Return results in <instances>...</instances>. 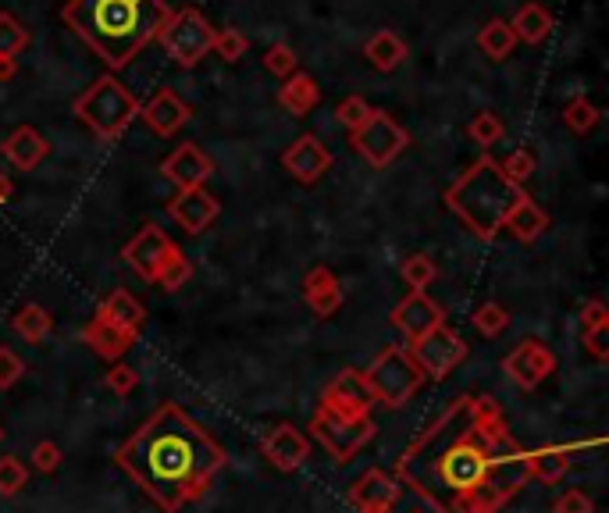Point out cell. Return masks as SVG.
<instances>
[{
	"label": "cell",
	"instance_id": "obj_35",
	"mask_svg": "<svg viewBox=\"0 0 609 513\" xmlns=\"http://www.w3.org/2000/svg\"><path fill=\"white\" fill-rule=\"evenodd\" d=\"M467 132H471V139L478 143V147H492V143H499V139L506 136V125L499 122L492 111H481L478 118L467 125Z\"/></svg>",
	"mask_w": 609,
	"mask_h": 513
},
{
	"label": "cell",
	"instance_id": "obj_46",
	"mask_svg": "<svg viewBox=\"0 0 609 513\" xmlns=\"http://www.w3.org/2000/svg\"><path fill=\"white\" fill-rule=\"evenodd\" d=\"M553 513H595V503H592V496H588V492L570 489V492H563V496L556 499Z\"/></svg>",
	"mask_w": 609,
	"mask_h": 513
},
{
	"label": "cell",
	"instance_id": "obj_4",
	"mask_svg": "<svg viewBox=\"0 0 609 513\" xmlns=\"http://www.w3.org/2000/svg\"><path fill=\"white\" fill-rule=\"evenodd\" d=\"M524 196V186H513L499 161L478 157L460 179L446 189V204L478 239H496L510 207Z\"/></svg>",
	"mask_w": 609,
	"mask_h": 513
},
{
	"label": "cell",
	"instance_id": "obj_5",
	"mask_svg": "<svg viewBox=\"0 0 609 513\" xmlns=\"http://www.w3.org/2000/svg\"><path fill=\"white\" fill-rule=\"evenodd\" d=\"M125 264L136 271L139 278L161 285V289H182L193 275V264L186 261V253L171 243L157 225H143L136 236L125 243L122 250Z\"/></svg>",
	"mask_w": 609,
	"mask_h": 513
},
{
	"label": "cell",
	"instance_id": "obj_3",
	"mask_svg": "<svg viewBox=\"0 0 609 513\" xmlns=\"http://www.w3.org/2000/svg\"><path fill=\"white\" fill-rule=\"evenodd\" d=\"M171 11L161 0H79L72 8V22L79 33L122 68L150 36L161 33Z\"/></svg>",
	"mask_w": 609,
	"mask_h": 513
},
{
	"label": "cell",
	"instance_id": "obj_34",
	"mask_svg": "<svg viewBox=\"0 0 609 513\" xmlns=\"http://www.w3.org/2000/svg\"><path fill=\"white\" fill-rule=\"evenodd\" d=\"M471 321L485 339H496V335H503L506 328H510V314H506L499 303H481V307L474 310Z\"/></svg>",
	"mask_w": 609,
	"mask_h": 513
},
{
	"label": "cell",
	"instance_id": "obj_11",
	"mask_svg": "<svg viewBox=\"0 0 609 513\" xmlns=\"http://www.w3.org/2000/svg\"><path fill=\"white\" fill-rule=\"evenodd\" d=\"M410 357L421 367L424 378H446L449 371H456L467 360V342L453 328L439 325L431 328L428 335H421L417 342H410Z\"/></svg>",
	"mask_w": 609,
	"mask_h": 513
},
{
	"label": "cell",
	"instance_id": "obj_8",
	"mask_svg": "<svg viewBox=\"0 0 609 513\" xmlns=\"http://www.w3.org/2000/svg\"><path fill=\"white\" fill-rule=\"evenodd\" d=\"M157 36H161V47L168 50L171 61L182 68H193L200 57L211 54V43H214L211 22H207L196 8L168 15V22L161 25V33Z\"/></svg>",
	"mask_w": 609,
	"mask_h": 513
},
{
	"label": "cell",
	"instance_id": "obj_40",
	"mask_svg": "<svg viewBox=\"0 0 609 513\" xmlns=\"http://www.w3.org/2000/svg\"><path fill=\"white\" fill-rule=\"evenodd\" d=\"M264 68H268L271 75H278V79H289V75H296V54L285 43H275V47L264 54Z\"/></svg>",
	"mask_w": 609,
	"mask_h": 513
},
{
	"label": "cell",
	"instance_id": "obj_45",
	"mask_svg": "<svg viewBox=\"0 0 609 513\" xmlns=\"http://www.w3.org/2000/svg\"><path fill=\"white\" fill-rule=\"evenodd\" d=\"M33 467L43 474H54L61 467V446L57 442H36L33 446Z\"/></svg>",
	"mask_w": 609,
	"mask_h": 513
},
{
	"label": "cell",
	"instance_id": "obj_2",
	"mask_svg": "<svg viewBox=\"0 0 609 513\" xmlns=\"http://www.w3.org/2000/svg\"><path fill=\"white\" fill-rule=\"evenodd\" d=\"M114 460L164 513H182L207 496L228 456L179 403H164Z\"/></svg>",
	"mask_w": 609,
	"mask_h": 513
},
{
	"label": "cell",
	"instance_id": "obj_30",
	"mask_svg": "<svg viewBox=\"0 0 609 513\" xmlns=\"http://www.w3.org/2000/svg\"><path fill=\"white\" fill-rule=\"evenodd\" d=\"M11 328H15L18 339L33 342V346H40V342L47 339L50 332H54V318H50V310H43V307H36V303H29V307H22V310L15 314Z\"/></svg>",
	"mask_w": 609,
	"mask_h": 513
},
{
	"label": "cell",
	"instance_id": "obj_9",
	"mask_svg": "<svg viewBox=\"0 0 609 513\" xmlns=\"http://www.w3.org/2000/svg\"><path fill=\"white\" fill-rule=\"evenodd\" d=\"M406 143H410L406 129L392 122L385 111H371L364 118V125L353 129V147H357L360 157H364L367 164H374V168H389L406 150Z\"/></svg>",
	"mask_w": 609,
	"mask_h": 513
},
{
	"label": "cell",
	"instance_id": "obj_10",
	"mask_svg": "<svg viewBox=\"0 0 609 513\" xmlns=\"http://www.w3.org/2000/svg\"><path fill=\"white\" fill-rule=\"evenodd\" d=\"M371 407L374 396L364 382V371H342L321 392V403H317L314 414L335 417V421H364V417H371Z\"/></svg>",
	"mask_w": 609,
	"mask_h": 513
},
{
	"label": "cell",
	"instance_id": "obj_14",
	"mask_svg": "<svg viewBox=\"0 0 609 513\" xmlns=\"http://www.w3.org/2000/svg\"><path fill=\"white\" fill-rule=\"evenodd\" d=\"M503 371L510 375L513 385H520V389H538V385L556 371V357L545 342L524 339L517 350L503 360Z\"/></svg>",
	"mask_w": 609,
	"mask_h": 513
},
{
	"label": "cell",
	"instance_id": "obj_37",
	"mask_svg": "<svg viewBox=\"0 0 609 513\" xmlns=\"http://www.w3.org/2000/svg\"><path fill=\"white\" fill-rule=\"evenodd\" d=\"M25 481H29V471H25L22 460H15V456H0V496H15V492H22Z\"/></svg>",
	"mask_w": 609,
	"mask_h": 513
},
{
	"label": "cell",
	"instance_id": "obj_36",
	"mask_svg": "<svg viewBox=\"0 0 609 513\" xmlns=\"http://www.w3.org/2000/svg\"><path fill=\"white\" fill-rule=\"evenodd\" d=\"M499 168H503V175L513 186H524V182L535 175V154H531V150H513L506 161H499Z\"/></svg>",
	"mask_w": 609,
	"mask_h": 513
},
{
	"label": "cell",
	"instance_id": "obj_18",
	"mask_svg": "<svg viewBox=\"0 0 609 513\" xmlns=\"http://www.w3.org/2000/svg\"><path fill=\"white\" fill-rule=\"evenodd\" d=\"M161 171H164V179L175 182L179 189H200L203 182L214 175V164L200 147H193V143H182L175 154L164 157Z\"/></svg>",
	"mask_w": 609,
	"mask_h": 513
},
{
	"label": "cell",
	"instance_id": "obj_33",
	"mask_svg": "<svg viewBox=\"0 0 609 513\" xmlns=\"http://www.w3.org/2000/svg\"><path fill=\"white\" fill-rule=\"evenodd\" d=\"M29 43V33L22 29V22L11 15H0V61H15Z\"/></svg>",
	"mask_w": 609,
	"mask_h": 513
},
{
	"label": "cell",
	"instance_id": "obj_15",
	"mask_svg": "<svg viewBox=\"0 0 609 513\" xmlns=\"http://www.w3.org/2000/svg\"><path fill=\"white\" fill-rule=\"evenodd\" d=\"M392 325L406 335V342H417L421 335L446 325V321H442V307L435 300H428L424 293H406L392 310Z\"/></svg>",
	"mask_w": 609,
	"mask_h": 513
},
{
	"label": "cell",
	"instance_id": "obj_32",
	"mask_svg": "<svg viewBox=\"0 0 609 513\" xmlns=\"http://www.w3.org/2000/svg\"><path fill=\"white\" fill-rule=\"evenodd\" d=\"M399 275H403V282L410 285V293H424V289L435 282L439 268H435V261H431L428 253H410L403 261V268H399Z\"/></svg>",
	"mask_w": 609,
	"mask_h": 513
},
{
	"label": "cell",
	"instance_id": "obj_22",
	"mask_svg": "<svg viewBox=\"0 0 609 513\" xmlns=\"http://www.w3.org/2000/svg\"><path fill=\"white\" fill-rule=\"evenodd\" d=\"M0 154L8 157L11 168L18 171H33L36 164L43 161V157L50 154L47 139L40 136L36 129H29V125H22V129H15L8 139H4V147H0Z\"/></svg>",
	"mask_w": 609,
	"mask_h": 513
},
{
	"label": "cell",
	"instance_id": "obj_19",
	"mask_svg": "<svg viewBox=\"0 0 609 513\" xmlns=\"http://www.w3.org/2000/svg\"><path fill=\"white\" fill-rule=\"evenodd\" d=\"M264 456H268L278 471L289 474L296 471V467H303V460L310 456V439L300 428H293V424H278L275 432L264 439Z\"/></svg>",
	"mask_w": 609,
	"mask_h": 513
},
{
	"label": "cell",
	"instance_id": "obj_13",
	"mask_svg": "<svg viewBox=\"0 0 609 513\" xmlns=\"http://www.w3.org/2000/svg\"><path fill=\"white\" fill-rule=\"evenodd\" d=\"M399 492L403 489H399V481L392 478L389 471H382V467H367V471L350 485L346 499H350V506L357 513H392L399 503Z\"/></svg>",
	"mask_w": 609,
	"mask_h": 513
},
{
	"label": "cell",
	"instance_id": "obj_20",
	"mask_svg": "<svg viewBox=\"0 0 609 513\" xmlns=\"http://www.w3.org/2000/svg\"><path fill=\"white\" fill-rule=\"evenodd\" d=\"M97 318L107 321L111 328H118V332H125L129 339H139V328H143V321H147V310L139 307V300L132 293L114 289V293L100 303Z\"/></svg>",
	"mask_w": 609,
	"mask_h": 513
},
{
	"label": "cell",
	"instance_id": "obj_31",
	"mask_svg": "<svg viewBox=\"0 0 609 513\" xmlns=\"http://www.w3.org/2000/svg\"><path fill=\"white\" fill-rule=\"evenodd\" d=\"M513 43H517V36H513V29H510V22H488L485 29H481V36H478V47L485 50L492 61H503L506 54L513 50Z\"/></svg>",
	"mask_w": 609,
	"mask_h": 513
},
{
	"label": "cell",
	"instance_id": "obj_24",
	"mask_svg": "<svg viewBox=\"0 0 609 513\" xmlns=\"http://www.w3.org/2000/svg\"><path fill=\"white\" fill-rule=\"evenodd\" d=\"M503 228H510L513 236L520 239V243H535L538 236H542L545 228H549V214L542 211V207L531 200L528 193L520 196L517 204L510 207V214H506Z\"/></svg>",
	"mask_w": 609,
	"mask_h": 513
},
{
	"label": "cell",
	"instance_id": "obj_48",
	"mask_svg": "<svg viewBox=\"0 0 609 513\" xmlns=\"http://www.w3.org/2000/svg\"><path fill=\"white\" fill-rule=\"evenodd\" d=\"M11 193H15L11 179H8V175H0V204H4V200H11Z\"/></svg>",
	"mask_w": 609,
	"mask_h": 513
},
{
	"label": "cell",
	"instance_id": "obj_39",
	"mask_svg": "<svg viewBox=\"0 0 609 513\" xmlns=\"http://www.w3.org/2000/svg\"><path fill=\"white\" fill-rule=\"evenodd\" d=\"M371 111H374V107L367 104L364 97H346V100L339 104V111H335V122H339L342 129H350V132H353V129H360V125H364V118H367Z\"/></svg>",
	"mask_w": 609,
	"mask_h": 513
},
{
	"label": "cell",
	"instance_id": "obj_38",
	"mask_svg": "<svg viewBox=\"0 0 609 513\" xmlns=\"http://www.w3.org/2000/svg\"><path fill=\"white\" fill-rule=\"evenodd\" d=\"M246 36L239 33V29H221V33H214V43H211V50H218V57L221 61H239V57L246 54Z\"/></svg>",
	"mask_w": 609,
	"mask_h": 513
},
{
	"label": "cell",
	"instance_id": "obj_23",
	"mask_svg": "<svg viewBox=\"0 0 609 513\" xmlns=\"http://www.w3.org/2000/svg\"><path fill=\"white\" fill-rule=\"evenodd\" d=\"M143 122H147L157 136H175V132L189 122V107L171 90H161L147 107H143Z\"/></svg>",
	"mask_w": 609,
	"mask_h": 513
},
{
	"label": "cell",
	"instance_id": "obj_6",
	"mask_svg": "<svg viewBox=\"0 0 609 513\" xmlns=\"http://www.w3.org/2000/svg\"><path fill=\"white\" fill-rule=\"evenodd\" d=\"M75 114L90 125L100 139H118L139 114V104L118 79H97L90 90L75 100Z\"/></svg>",
	"mask_w": 609,
	"mask_h": 513
},
{
	"label": "cell",
	"instance_id": "obj_43",
	"mask_svg": "<svg viewBox=\"0 0 609 513\" xmlns=\"http://www.w3.org/2000/svg\"><path fill=\"white\" fill-rule=\"evenodd\" d=\"M22 371H25L22 357L11 346H0V389H11L22 378Z\"/></svg>",
	"mask_w": 609,
	"mask_h": 513
},
{
	"label": "cell",
	"instance_id": "obj_49",
	"mask_svg": "<svg viewBox=\"0 0 609 513\" xmlns=\"http://www.w3.org/2000/svg\"><path fill=\"white\" fill-rule=\"evenodd\" d=\"M0 442H4V428H0Z\"/></svg>",
	"mask_w": 609,
	"mask_h": 513
},
{
	"label": "cell",
	"instance_id": "obj_7",
	"mask_svg": "<svg viewBox=\"0 0 609 513\" xmlns=\"http://www.w3.org/2000/svg\"><path fill=\"white\" fill-rule=\"evenodd\" d=\"M364 382H367V389H371L374 403H382V407H389V410H399L406 399L424 385V375H421V367L414 364V357H410V350L389 346V350L378 353L374 364L364 371Z\"/></svg>",
	"mask_w": 609,
	"mask_h": 513
},
{
	"label": "cell",
	"instance_id": "obj_27",
	"mask_svg": "<svg viewBox=\"0 0 609 513\" xmlns=\"http://www.w3.org/2000/svg\"><path fill=\"white\" fill-rule=\"evenodd\" d=\"M510 29H513V36L517 40H524V43H542L545 36L553 33V15L542 8V4H524V8L513 15V22H510Z\"/></svg>",
	"mask_w": 609,
	"mask_h": 513
},
{
	"label": "cell",
	"instance_id": "obj_42",
	"mask_svg": "<svg viewBox=\"0 0 609 513\" xmlns=\"http://www.w3.org/2000/svg\"><path fill=\"white\" fill-rule=\"evenodd\" d=\"M563 118H567V125L574 132H588L595 122H599V111H595L588 100H574V104L567 107V114H563Z\"/></svg>",
	"mask_w": 609,
	"mask_h": 513
},
{
	"label": "cell",
	"instance_id": "obj_12",
	"mask_svg": "<svg viewBox=\"0 0 609 513\" xmlns=\"http://www.w3.org/2000/svg\"><path fill=\"white\" fill-rule=\"evenodd\" d=\"M310 435L325 446V453L332 460L346 464L353 453H360L374 439V421L371 417H364V421H335V417L314 414L310 417Z\"/></svg>",
	"mask_w": 609,
	"mask_h": 513
},
{
	"label": "cell",
	"instance_id": "obj_17",
	"mask_svg": "<svg viewBox=\"0 0 609 513\" xmlns=\"http://www.w3.org/2000/svg\"><path fill=\"white\" fill-rule=\"evenodd\" d=\"M168 214L179 221L186 232L200 236V232H207V228L218 221L221 204L203 186L200 189H179V196H175V200L168 204Z\"/></svg>",
	"mask_w": 609,
	"mask_h": 513
},
{
	"label": "cell",
	"instance_id": "obj_28",
	"mask_svg": "<svg viewBox=\"0 0 609 513\" xmlns=\"http://www.w3.org/2000/svg\"><path fill=\"white\" fill-rule=\"evenodd\" d=\"M570 471V456L567 449H535V453H528V474L535 481H542V485H556V481L563 478V474Z\"/></svg>",
	"mask_w": 609,
	"mask_h": 513
},
{
	"label": "cell",
	"instance_id": "obj_29",
	"mask_svg": "<svg viewBox=\"0 0 609 513\" xmlns=\"http://www.w3.org/2000/svg\"><path fill=\"white\" fill-rule=\"evenodd\" d=\"M317 97H321V93H317V82L310 79V75H289V82H285L282 86V93H278V100H282V107L289 114H296V118H303V114L310 111V107L317 104Z\"/></svg>",
	"mask_w": 609,
	"mask_h": 513
},
{
	"label": "cell",
	"instance_id": "obj_41",
	"mask_svg": "<svg viewBox=\"0 0 609 513\" xmlns=\"http://www.w3.org/2000/svg\"><path fill=\"white\" fill-rule=\"evenodd\" d=\"M136 385H139V371H136V367L114 364L111 371H107V389H111L114 396H129Z\"/></svg>",
	"mask_w": 609,
	"mask_h": 513
},
{
	"label": "cell",
	"instance_id": "obj_26",
	"mask_svg": "<svg viewBox=\"0 0 609 513\" xmlns=\"http://www.w3.org/2000/svg\"><path fill=\"white\" fill-rule=\"evenodd\" d=\"M364 57L371 61L374 68H382V72H392V68L403 65L406 57V43L399 40L392 29H382V33H374L371 40L364 43Z\"/></svg>",
	"mask_w": 609,
	"mask_h": 513
},
{
	"label": "cell",
	"instance_id": "obj_44",
	"mask_svg": "<svg viewBox=\"0 0 609 513\" xmlns=\"http://www.w3.org/2000/svg\"><path fill=\"white\" fill-rule=\"evenodd\" d=\"M581 342L595 360H609V325L581 328Z\"/></svg>",
	"mask_w": 609,
	"mask_h": 513
},
{
	"label": "cell",
	"instance_id": "obj_47",
	"mask_svg": "<svg viewBox=\"0 0 609 513\" xmlns=\"http://www.w3.org/2000/svg\"><path fill=\"white\" fill-rule=\"evenodd\" d=\"M595 325H609L606 303L602 300L585 303V310H581V328H595Z\"/></svg>",
	"mask_w": 609,
	"mask_h": 513
},
{
	"label": "cell",
	"instance_id": "obj_25",
	"mask_svg": "<svg viewBox=\"0 0 609 513\" xmlns=\"http://www.w3.org/2000/svg\"><path fill=\"white\" fill-rule=\"evenodd\" d=\"M82 342L90 346L97 357H104V360H118V357H125V350H129L132 342L136 339H129L125 332H118V328H111L107 321H100V318H93L90 325L82 328Z\"/></svg>",
	"mask_w": 609,
	"mask_h": 513
},
{
	"label": "cell",
	"instance_id": "obj_1",
	"mask_svg": "<svg viewBox=\"0 0 609 513\" xmlns=\"http://www.w3.org/2000/svg\"><path fill=\"white\" fill-rule=\"evenodd\" d=\"M396 474L435 513H499L531 481L528 449L488 396H456L403 449Z\"/></svg>",
	"mask_w": 609,
	"mask_h": 513
},
{
	"label": "cell",
	"instance_id": "obj_16",
	"mask_svg": "<svg viewBox=\"0 0 609 513\" xmlns=\"http://www.w3.org/2000/svg\"><path fill=\"white\" fill-rule=\"evenodd\" d=\"M282 164L296 182L314 186V182L332 168V154H328V147L317 136H300L293 147L282 154Z\"/></svg>",
	"mask_w": 609,
	"mask_h": 513
},
{
	"label": "cell",
	"instance_id": "obj_21",
	"mask_svg": "<svg viewBox=\"0 0 609 513\" xmlns=\"http://www.w3.org/2000/svg\"><path fill=\"white\" fill-rule=\"evenodd\" d=\"M303 300L314 310L317 318H332L335 310L342 307V285L339 278L328 268H310L303 278Z\"/></svg>",
	"mask_w": 609,
	"mask_h": 513
}]
</instances>
